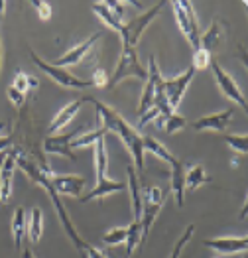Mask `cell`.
I'll list each match as a JSON object with an SVG mask.
<instances>
[{"label": "cell", "mask_w": 248, "mask_h": 258, "mask_svg": "<svg viewBox=\"0 0 248 258\" xmlns=\"http://www.w3.org/2000/svg\"><path fill=\"white\" fill-rule=\"evenodd\" d=\"M16 166H18L22 172L26 173L34 183H38L40 187L45 189V194L49 195V199H51V203H53V207H55V213H57L59 221H61L63 231L67 233V237L71 238V242L75 244V248H77L79 252H85V248H87L89 242H85V240L79 237V233H77V229H75L71 217H69L67 209H65V205H63L61 199H59L61 195H57V191L53 189V185H51V175H53V173H51V170L40 168L36 162H32V160L26 158L24 154H18V150H16Z\"/></svg>", "instance_id": "6da1fadb"}, {"label": "cell", "mask_w": 248, "mask_h": 258, "mask_svg": "<svg viewBox=\"0 0 248 258\" xmlns=\"http://www.w3.org/2000/svg\"><path fill=\"white\" fill-rule=\"evenodd\" d=\"M85 101H89V103L95 105L99 116H101L103 128L106 130V132H114V134L124 142V146L128 148L130 156H132L134 170L138 173V177H142V175H144V136L136 128H132L114 108L106 107L104 103L97 101V99H91V97H87Z\"/></svg>", "instance_id": "7a4b0ae2"}, {"label": "cell", "mask_w": 248, "mask_h": 258, "mask_svg": "<svg viewBox=\"0 0 248 258\" xmlns=\"http://www.w3.org/2000/svg\"><path fill=\"white\" fill-rule=\"evenodd\" d=\"M164 6L165 2H156L152 8H148L142 14H138L136 18H132V20L126 22V24H122V30L118 34L120 40H122V49H136V45L140 42L142 34L146 32V28L158 18V14L162 12Z\"/></svg>", "instance_id": "3957f363"}, {"label": "cell", "mask_w": 248, "mask_h": 258, "mask_svg": "<svg viewBox=\"0 0 248 258\" xmlns=\"http://www.w3.org/2000/svg\"><path fill=\"white\" fill-rule=\"evenodd\" d=\"M130 77H136V79H140L142 83H146V79H148V69L140 63L136 49H122L114 73L108 75V87H116L118 83H122L124 79H130Z\"/></svg>", "instance_id": "277c9868"}, {"label": "cell", "mask_w": 248, "mask_h": 258, "mask_svg": "<svg viewBox=\"0 0 248 258\" xmlns=\"http://www.w3.org/2000/svg\"><path fill=\"white\" fill-rule=\"evenodd\" d=\"M173 16H175V22H177L181 34L185 36V40L189 42V45H193V49H197L199 38H201V28H199V20H197L193 4L187 0L173 2Z\"/></svg>", "instance_id": "5b68a950"}, {"label": "cell", "mask_w": 248, "mask_h": 258, "mask_svg": "<svg viewBox=\"0 0 248 258\" xmlns=\"http://www.w3.org/2000/svg\"><path fill=\"white\" fill-rule=\"evenodd\" d=\"M165 191L160 187L152 185V187H144L142 189V217H140V225H142V242H146L148 233L156 221V217L160 213V209L164 207Z\"/></svg>", "instance_id": "8992f818"}, {"label": "cell", "mask_w": 248, "mask_h": 258, "mask_svg": "<svg viewBox=\"0 0 248 258\" xmlns=\"http://www.w3.org/2000/svg\"><path fill=\"white\" fill-rule=\"evenodd\" d=\"M30 57H32V61L38 65L47 77H51L59 87H65V89H89V87H93L89 79L75 77V75H73L69 69H65V67H55V65H51L49 61H43L40 55L34 53V51H30Z\"/></svg>", "instance_id": "52a82bcc"}, {"label": "cell", "mask_w": 248, "mask_h": 258, "mask_svg": "<svg viewBox=\"0 0 248 258\" xmlns=\"http://www.w3.org/2000/svg\"><path fill=\"white\" fill-rule=\"evenodd\" d=\"M195 73H197V71L189 65L181 75H177V77H173V79H164V93H165V99H167V105L171 108V112H177V108H179V105H181V101H183V97H185V93H187V87L193 81Z\"/></svg>", "instance_id": "ba28073f"}, {"label": "cell", "mask_w": 248, "mask_h": 258, "mask_svg": "<svg viewBox=\"0 0 248 258\" xmlns=\"http://www.w3.org/2000/svg\"><path fill=\"white\" fill-rule=\"evenodd\" d=\"M209 67H211V71H213V75H215V81H217V85H219V89H221V93L227 97L228 101L236 103L242 110H246V97H244L242 89L238 87V83L228 75L221 65L217 63L215 57H213V61H211Z\"/></svg>", "instance_id": "9c48e42d"}, {"label": "cell", "mask_w": 248, "mask_h": 258, "mask_svg": "<svg viewBox=\"0 0 248 258\" xmlns=\"http://www.w3.org/2000/svg\"><path fill=\"white\" fill-rule=\"evenodd\" d=\"M162 73H160V67L156 63V57L150 55L148 59V79L144 83V91H142V97H140V107H138V112L144 114L146 110L154 107V95H156V87L162 81Z\"/></svg>", "instance_id": "30bf717a"}, {"label": "cell", "mask_w": 248, "mask_h": 258, "mask_svg": "<svg viewBox=\"0 0 248 258\" xmlns=\"http://www.w3.org/2000/svg\"><path fill=\"white\" fill-rule=\"evenodd\" d=\"M101 40V34H93L91 38H87L85 42L77 43L75 47H71L69 51H65L61 57H57L55 61H49L51 65H55V67H71V65H77L81 63L83 59L87 57V53L93 49V45Z\"/></svg>", "instance_id": "8fae6325"}, {"label": "cell", "mask_w": 248, "mask_h": 258, "mask_svg": "<svg viewBox=\"0 0 248 258\" xmlns=\"http://www.w3.org/2000/svg\"><path fill=\"white\" fill-rule=\"evenodd\" d=\"M81 132V128L73 130L69 134H53V136H47L43 140V152L47 156L55 154V156H65L69 160H75V154L71 150V140Z\"/></svg>", "instance_id": "7c38bea8"}, {"label": "cell", "mask_w": 248, "mask_h": 258, "mask_svg": "<svg viewBox=\"0 0 248 258\" xmlns=\"http://www.w3.org/2000/svg\"><path fill=\"white\" fill-rule=\"evenodd\" d=\"M205 246L223 252V254H238L248 250V237H217V238H205Z\"/></svg>", "instance_id": "4fadbf2b"}, {"label": "cell", "mask_w": 248, "mask_h": 258, "mask_svg": "<svg viewBox=\"0 0 248 258\" xmlns=\"http://www.w3.org/2000/svg\"><path fill=\"white\" fill-rule=\"evenodd\" d=\"M16 170V150L6 152L0 166V203H6L12 195V177Z\"/></svg>", "instance_id": "5bb4252c"}, {"label": "cell", "mask_w": 248, "mask_h": 258, "mask_svg": "<svg viewBox=\"0 0 248 258\" xmlns=\"http://www.w3.org/2000/svg\"><path fill=\"white\" fill-rule=\"evenodd\" d=\"M225 38H227V34H225V24L219 20V18H215V20L211 22L209 30L201 34V38H199V47L213 55V53L225 43Z\"/></svg>", "instance_id": "9a60e30c"}, {"label": "cell", "mask_w": 248, "mask_h": 258, "mask_svg": "<svg viewBox=\"0 0 248 258\" xmlns=\"http://www.w3.org/2000/svg\"><path fill=\"white\" fill-rule=\"evenodd\" d=\"M51 185L57 195H69V197L81 199L85 179L81 175H51Z\"/></svg>", "instance_id": "2e32d148"}, {"label": "cell", "mask_w": 248, "mask_h": 258, "mask_svg": "<svg viewBox=\"0 0 248 258\" xmlns=\"http://www.w3.org/2000/svg\"><path fill=\"white\" fill-rule=\"evenodd\" d=\"M232 108H225L223 112H215V114H209V116H201L193 122V128L195 130H217V132H225L232 118Z\"/></svg>", "instance_id": "e0dca14e"}, {"label": "cell", "mask_w": 248, "mask_h": 258, "mask_svg": "<svg viewBox=\"0 0 248 258\" xmlns=\"http://www.w3.org/2000/svg\"><path fill=\"white\" fill-rule=\"evenodd\" d=\"M128 175V183H126V189L130 191V199H132V213H134V221H140L142 217V183H140V177L134 170V166H128L126 170Z\"/></svg>", "instance_id": "ac0fdd59"}, {"label": "cell", "mask_w": 248, "mask_h": 258, "mask_svg": "<svg viewBox=\"0 0 248 258\" xmlns=\"http://www.w3.org/2000/svg\"><path fill=\"white\" fill-rule=\"evenodd\" d=\"M120 191H126V183L116 181V179H110V177H104V179L97 181V185H95L93 191H89L85 197H81V203H89V201H95V199H103L106 195L120 194Z\"/></svg>", "instance_id": "d6986e66"}, {"label": "cell", "mask_w": 248, "mask_h": 258, "mask_svg": "<svg viewBox=\"0 0 248 258\" xmlns=\"http://www.w3.org/2000/svg\"><path fill=\"white\" fill-rule=\"evenodd\" d=\"M171 194L175 195L177 207L185 205V166L175 158L171 164Z\"/></svg>", "instance_id": "ffe728a7"}, {"label": "cell", "mask_w": 248, "mask_h": 258, "mask_svg": "<svg viewBox=\"0 0 248 258\" xmlns=\"http://www.w3.org/2000/svg\"><path fill=\"white\" fill-rule=\"evenodd\" d=\"M83 107V101H73V103H69V105H65V107L53 116V120H51V124H49V128H47V136H53V134H57L59 130H63L67 124H71V120L77 116V112L81 110Z\"/></svg>", "instance_id": "44dd1931"}, {"label": "cell", "mask_w": 248, "mask_h": 258, "mask_svg": "<svg viewBox=\"0 0 248 258\" xmlns=\"http://www.w3.org/2000/svg\"><path fill=\"white\" fill-rule=\"evenodd\" d=\"M154 124H156V128L162 130L167 136H169V134H175V132H179V130H183L187 126L185 118H183L181 114H177V112H173V114H169V116H160V118H156Z\"/></svg>", "instance_id": "7402d4cb"}, {"label": "cell", "mask_w": 248, "mask_h": 258, "mask_svg": "<svg viewBox=\"0 0 248 258\" xmlns=\"http://www.w3.org/2000/svg\"><path fill=\"white\" fill-rule=\"evenodd\" d=\"M95 179H104L108 177L106 172H108V152H106V144H104V138H101L97 144H95Z\"/></svg>", "instance_id": "603a6c76"}, {"label": "cell", "mask_w": 248, "mask_h": 258, "mask_svg": "<svg viewBox=\"0 0 248 258\" xmlns=\"http://www.w3.org/2000/svg\"><path fill=\"white\" fill-rule=\"evenodd\" d=\"M43 233V213L40 207H34L30 219L26 221V235L30 238V242H38Z\"/></svg>", "instance_id": "cb8c5ba5"}, {"label": "cell", "mask_w": 248, "mask_h": 258, "mask_svg": "<svg viewBox=\"0 0 248 258\" xmlns=\"http://www.w3.org/2000/svg\"><path fill=\"white\" fill-rule=\"evenodd\" d=\"M209 181H211V177L205 173V168L201 164L185 170V191H195L197 187H201L203 183H209Z\"/></svg>", "instance_id": "d4e9b609"}, {"label": "cell", "mask_w": 248, "mask_h": 258, "mask_svg": "<svg viewBox=\"0 0 248 258\" xmlns=\"http://www.w3.org/2000/svg\"><path fill=\"white\" fill-rule=\"evenodd\" d=\"M91 8H93V12L104 22V26H108L110 30H114L116 34H120V30H122V22L118 20V18L108 10L106 2H93Z\"/></svg>", "instance_id": "484cf974"}, {"label": "cell", "mask_w": 248, "mask_h": 258, "mask_svg": "<svg viewBox=\"0 0 248 258\" xmlns=\"http://www.w3.org/2000/svg\"><path fill=\"white\" fill-rule=\"evenodd\" d=\"M124 244H126V254L128 256H132L134 250L138 248V244H142V225H140V221L132 219V223L126 227V240H124Z\"/></svg>", "instance_id": "4316f807"}, {"label": "cell", "mask_w": 248, "mask_h": 258, "mask_svg": "<svg viewBox=\"0 0 248 258\" xmlns=\"http://www.w3.org/2000/svg\"><path fill=\"white\" fill-rule=\"evenodd\" d=\"M24 235H26V211L22 207H18L14 211V217H12V240H14L16 248H22Z\"/></svg>", "instance_id": "83f0119b"}, {"label": "cell", "mask_w": 248, "mask_h": 258, "mask_svg": "<svg viewBox=\"0 0 248 258\" xmlns=\"http://www.w3.org/2000/svg\"><path fill=\"white\" fill-rule=\"evenodd\" d=\"M106 130L101 126L99 130H91V132H85L81 136H75L71 140V150H77V148H87V146H95L101 138H104Z\"/></svg>", "instance_id": "f1b7e54d"}, {"label": "cell", "mask_w": 248, "mask_h": 258, "mask_svg": "<svg viewBox=\"0 0 248 258\" xmlns=\"http://www.w3.org/2000/svg\"><path fill=\"white\" fill-rule=\"evenodd\" d=\"M144 152H152L156 158H160L165 164H171V162L175 160L173 154L167 150L164 144H160L158 140H154L152 136H144Z\"/></svg>", "instance_id": "f546056e"}, {"label": "cell", "mask_w": 248, "mask_h": 258, "mask_svg": "<svg viewBox=\"0 0 248 258\" xmlns=\"http://www.w3.org/2000/svg\"><path fill=\"white\" fill-rule=\"evenodd\" d=\"M225 142L230 146V150L236 154H246L248 150V136L246 134H225Z\"/></svg>", "instance_id": "4dcf8cb0"}, {"label": "cell", "mask_w": 248, "mask_h": 258, "mask_svg": "<svg viewBox=\"0 0 248 258\" xmlns=\"http://www.w3.org/2000/svg\"><path fill=\"white\" fill-rule=\"evenodd\" d=\"M213 61V55L211 53H207L205 49H201V47H197L195 51H193V61H191V67L195 69V71H203L207 69L209 65Z\"/></svg>", "instance_id": "1f68e13d"}, {"label": "cell", "mask_w": 248, "mask_h": 258, "mask_svg": "<svg viewBox=\"0 0 248 258\" xmlns=\"http://www.w3.org/2000/svg\"><path fill=\"white\" fill-rule=\"evenodd\" d=\"M193 231H195V225H187L185 231H183V235L177 238V242H175V246H173V250H171L169 258H179V256H181V252H183L185 244L189 242V238L193 237Z\"/></svg>", "instance_id": "d6a6232c"}, {"label": "cell", "mask_w": 248, "mask_h": 258, "mask_svg": "<svg viewBox=\"0 0 248 258\" xmlns=\"http://www.w3.org/2000/svg\"><path fill=\"white\" fill-rule=\"evenodd\" d=\"M103 240L106 244H122L126 240V227H116V229H110L108 233H104Z\"/></svg>", "instance_id": "836d02e7"}, {"label": "cell", "mask_w": 248, "mask_h": 258, "mask_svg": "<svg viewBox=\"0 0 248 258\" xmlns=\"http://www.w3.org/2000/svg\"><path fill=\"white\" fill-rule=\"evenodd\" d=\"M89 81H91V85L97 87V89H104V87H108V73L103 71V69H97V71H93Z\"/></svg>", "instance_id": "e575fe53"}, {"label": "cell", "mask_w": 248, "mask_h": 258, "mask_svg": "<svg viewBox=\"0 0 248 258\" xmlns=\"http://www.w3.org/2000/svg\"><path fill=\"white\" fill-rule=\"evenodd\" d=\"M32 6L38 10L41 20H49L51 18V4L49 2H43V0H34Z\"/></svg>", "instance_id": "d590c367"}, {"label": "cell", "mask_w": 248, "mask_h": 258, "mask_svg": "<svg viewBox=\"0 0 248 258\" xmlns=\"http://www.w3.org/2000/svg\"><path fill=\"white\" fill-rule=\"evenodd\" d=\"M10 87H14V89L20 91V93H26V91H28V75L18 69L16 75H14V83H12Z\"/></svg>", "instance_id": "8d00e7d4"}, {"label": "cell", "mask_w": 248, "mask_h": 258, "mask_svg": "<svg viewBox=\"0 0 248 258\" xmlns=\"http://www.w3.org/2000/svg\"><path fill=\"white\" fill-rule=\"evenodd\" d=\"M106 2V6H108V10L118 18V20L122 22V16H124V6H126V2H118V0H104Z\"/></svg>", "instance_id": "74e56055"}, {"label": "cell", "mask_w": 248, "mask_h": 258, "mask_svg": "<svg viewBox=\"0 0 248 258\" xmlns=\"http://www.w3.org/2000/svg\"><path fill=\"white\" fill-rule=\"evenodd\" d=\"M6 95H8V99H10V103H12L14 107H20L22 103H24V93H20V91H16L14 87H8Z\"/></svg>", "instance_id": "f35d334b"}, {"label": "cell", "mask_w": 248, "mask_h": 258, "mask_svg": "<svg viewBox=\"0 0 248 258\" xmlns=\"http://www.w3.org/2000/svg\"><path fill=\"white\" fill-rule=\"evenodd\" d=\"M85 254H87L89 258H108L103 252V250H99V248H95V246H91V244H87V248H85Z\"/></svg>", "instance_id": "ab89813d"}, {"label": "cell", "mask_w": 248, "mask_h": 258, "mask_svg": "<svg viewBox=\"0 0 248 258\" xmlns=\"http://www.w3.org/2000/svg\"><path fill=\"white\" fill-rule=\"evenodd\" d=\"M12 146V136H2L0 134V154H6V150Z\"/></svg>", "instance_id": "60d3db41"}, {"label": "cell", "mask_w": 248, "mask_h": 258, "mask_svg": "<svg viewBox=\"0 0 248 258\" xmlns=\"http://www.w3.org/2000/svg\"><path fill=\"white\" fill-rule=\"evenodd\" d=\"M38 85H40L38 77H32V75H28V91H30V89H36Z\"/></svg>", "instance_id": "b9f144b4"}, {"label": "cell", "mask_w": 248, "mask_h": 258, "mask_svg": "<svg viewBox=\"0 0 248 258\" xmlns=\"http://www.w3.org/2000/svg\"><path fill=\"white\" fill-rule=\"evenodd\" d=\"M4 8H6V2L0 0V20H2V16H4Z\"/></svg>", "instance_id": "7bdbcfd3"}, {"label": "cell", "mask_w": 248, "mask_h": 258, "mask_svg": "<svg viewBox=\"0 0 248 258\" xmlns=\"http://www.w3.org/2000/svg\"><path fill=\"white\" fill-rule=\"evenodd\" d=\"M240 219H246V203L242 205V211H240Z\"/></svg>", "instance_id": "ee69618b"}, {"label": "cell", "mask_w": 248, "mask_h": 258, "mask_svg": "<svg viewBox=\"0 0 248 258\" xmlns=\"http://www.w3.org/2000/svg\"><path fill=\"white\" fill-rule=\"evenodd\" d=\"M24 258H36V256H34L30 250H24Z\"/></svg>", "instance_id": "f6af8a7d"}, {"label": "cell", "mask_w": 248, "mask_h": 258, "mask_svg": "<svg viewBox=\"0 0 248 258\" xmlns=\"http://www.w3.org/2000/svg\"><path fill=\"white\" fill-rule=\"evenodd\" d=\"M0 67H2V40H0Z\"/></svg>", "instance_id": "bcb514c9"}, {"label": "cell", "mask_w": 248, "mask_h": 258, "mask_svg": "<svg viewBox=\"0 0 248 258\" xmlns=\"http://www.w3.org/2000/svg\"><path fill=\"white\" fill-rule=\"evenodd\" d=\"M4 126H6V124H4V122H0V134H2V130H4Z\"/></svg>", "instance_id": "7dc6e473"}]
</instances>
